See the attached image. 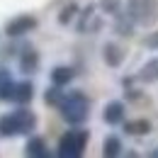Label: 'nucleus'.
Segmentation results:
<instances>
[{
	"mask_svg": "<svg viewBox=\"0 0 158 158\" xmlns=\"http://www.w3.org/2000/svg\"><path fill=\"white\" fill-rule=\"evenodd\" d=\"M37 127V114L29 110H15L7 114H0V136H20V134H32Z\"/></svg>",
	"mask_w": 158,
	"mask_h": 158,
	"instance_id": "nucleus-1",
	"label": "nucleus"
},
{
	"mask_svg": "<svg viewBox=\"0 0 158 158\" xmlns=\"http://www.w3.org/2000/svg\"><path fill=\"white\" fill-rule=\"evenodd\" d=\"M61 110V117L66 119L68 124H83L85 119L90 117V100L85 98L80 90H73V93H68L66 98H63V102L59 105Z\"/></svg>",
	"mask_w": 158,
	"mask_h": 158,
	"instance_id": "nucleus-2",
	"label": "nucleus"
},
{
	"mask_svg": "<svg viewBox=\"0 0 158 158\" xmlns=\"http://www.w3.org/2000/svg\"><path fill=\"white\" fill-rule=\"evenodd\" d=\"M127 15L139 27H153L158 22V2L156 0H127Z\"/></svg>",
	"mask_w": 158,
	"mask_h": 158,
	"instance_id": "nucleus-3",
	"label": "nucleus"
},
{
	"mask_svg": "<svg viewBox=\"0 0 158 158\" xmlns=\"http://www.w3.org/2000/svg\"><path fill=\"white\" fill-rule=\"evenodd\" d=\"M88 143V131L85 129H71L59 139V156L61 158H80Z\"/></svg>",
	"mask_w": 158,
	"mask_h": 158,
	"instance_id": "nucleus-4",
	"label": "nucleus"
},
{
	"mask_svg": "<svg viewBox=\"0 0 158 158\" xmlns=\"http://www.w3.org/2000/svg\"><path fill=\"white\" fill-rule=\"evenodd\" d=\"M37 24H39L37 17H32V15H20V17H15V20H10L5 24V32H7V37H22V34L37 29Z\"/></svg>",
	"mask_w": 158,
	"mask_h": 158,
	"instance_id": "nucleus-5",
	"label": "nucleus"
},
{
	"mask_svg": "<svg viewBox=\"0 0 158 158\" xmlns=\"http://www.w3.org/2000/svg\"><path fill=\"white\" fill-rule=\"evenodd\" d=\"M124 114H127V107H124V102H119V100H112V102H107L105 105V110H102V119L107 122V124H122L124 122Z\"/></svg>",
	"mask_w": 158,
	"mask_h": 158,
	"instance_id": "nucleus-6",
	"label": "nucleus"
},
{
	"mask_svg": "<svg viewBox=\"0 0 158 158\" xmlns=\"http://www.w3.org/2000/svg\"><path fill=\"white\" fill-rule=\"evenodd\" d=\"M102 59L107 66H112V68H119L122 66V61H124V49L114 44V41H107L105 46H102Z\"/></svg>",
	"mask_w": 158,
	"mask_h": 158,
	"instance_id": "nucleus-7",
	"label": "nucleus"
},
{
	"mask_svg": "<svg viewBox=\"0 0 158 158\" xmlns=\"http://www.w3.org/2000/svg\"><path fill=\"white\" fill-rule=\"evenodd\" d=\"M24 153L32 158H49L51 153H49V148H46V141L41 136H29V141H27V146H24Z\"/></svg>",
	"mask_w": 158,
	"mask_h": 158,
	"instance_id": "nucleus-8",
	"label": "nucleus"
},
{
	"mask_svg": "<svg viewBox=\"0 0 158 158\" xmlns=\"http://www.w3.org/2000/svg\"><path fill=\"white\" fill-rule=\"evenodd\" d=\"M136 78L141 80V83H158V56L148 59L141 68H139Z\"/></svg>",
	"mask_w": 158,
	"mask_h": 158,
	"instance_id": "nucleus-9",
	"label": "nucleus"
},
{
	"mask_svg": "<svg viewBox=\"0 0 158 158\" xmlns=\"http://www.w3.org/2000/svg\"><path fill=\"white\" fill-rule=\"evenodd\" d=\"M32 98H34V88H32V83H15L12 95H10L12 102H17V105H27V102H32Z\"/></svg>",
	"mask_w": 158,
	"mask_h": 158,
	"instance_id": "nucleus-10",
	"label": "nucleus"
},
{
	"mask_svg": "<svg viewBox=\"0 0 158 158\" xmlns=\"http://www.w3.org/2000/svg\"><path fill=\"white\" fill-rule=\"evenodd\" d=\"M85 29H88V32H98L100 29V20L95 17V7H93V5H88V7L83 10V17H80V24H78L80 34H85Z\"/></svg>",
	"mask_w": 158,
	"mask_h": 158,
	"instance_id": "nucleus-11",
	"label": "nucleus"
},
{
	"mask_svg": "<svg viewBox=\"0 0 158 158\" xmlns=\"http://www.w3.org/2000/svg\"><path fill=\"white\" fill-rule=\"evenodd\" d=\"M39 68V54L34 49H24V54L20 56V71L22 73H37Z\"/></svg>",
	"mask_w": 158,
	"mask_h": 158,
	"instance_id": "nucleus-12",
	"label": "nucleus"
},
{
	"mask_svg": "<svg viewBox=\"0 0 158 158\" xmlns=\"http://www.w3.org/2000/svg\"><path fill=\"white\" fill-rule=\"evenodd\" d=\"M134 24H136V22L131 20L127 12H122V15L114 17V32H117L119 37H131V34H134Z\"/></svg>",
	"mask_w": 158,
	"mask_h": 158,
	"instance_id": "nucleus-13",
	"label": "nucleus"
},
{
	"mask_svg": "<svg viewBox=\"0 0 158 158\" xmlns=\"http://www.w3.org/2000/svg\"><path fill=\"white\" fill-rule=\"evenodd\" d=\"M124 131L131 136H146L151 131V122L148 119H134V122H124Z\"/></svg>",
	"mask_w": 158,
	"mask_h": 158,
	"instance_id": "nucleus-14",
	"label": "nucleus"
},
{
	"mask_svg": "<svg viewBox=\"0 0 158 158\" xmlns=\"http://www.w3.org/2000/svg\"><path fill=\"white\" fill-rule=\"evenodd\" d=\"M119 153H122V139L114 136V134L105 136V141H102V156H107V158H117Z\"/></svg>",
	"mask_w": 158,
	"mask_h": 158,
	"instance_id": "nucleus-15",
	"label": "nucleus"
},
{
	"mask_svg": "<svg viewBox=\"0 0 158 158\" xmlns=\"http://www.w3.org/2000/svg\"><path fill=\"white\" fill-rule=\"evenodd\" d=\"M73 80V68H68V66H56L54 71H51V83H56V85H68Z\"/></svg>",
	"mask_w": 158,
	"mask_h": 158,
	"instance_id": "nucleus-16",
	"label": "nucleus"
},
{
	"mask_svg": "<svg viewBox=\"0 0 158 158\" xmlns=\"http://www.w3.org/2000/svg\"><path fill=\"white\" fill-rule=\"evenodd\" d=\"M12 88H15V80H12V76H10V71L0 68V100H10Z\"/></svg>",
	"mask_w": 158,
	"mask_h": 158,
	"instance_id": "nucleus-17",
	"label": "nucleus"
},
{
	"mask_svg": "<svg viewBox=\"0 0 158 158\" xmlns=\"http://www.w3.org/2000/svg\"><path fill=\"white\" fill-rule=\"evenodd\" d=\"M63 98H66V93L61 90V85H51L46 93H44V100H46V105H54V107H59L61 102H63Z\"/></svg>",
	"mask_w": 158,
	"mask_h": 158,
	"instance_id": "nucleus-18",
	"label": "nucleus"
},
{
	"mask_svg": "<svg viewBox=\"0 0 158 158\" xmlns=\"http://www.w3.org/2000/svg\"><path fill=\"white\" fill-rule=\"evenodd\" d=\"M100 7H102L107 15H112V17L122 15V5H119V0H100Z\"/></svg>",
	"mask_w": 158,
	"mask_h": 158,
	"instance_id": "nucleus-19",
	"label": "nucleus"
},
{
	"mask_svg": "<svg viewBox=\"0 0 158 158\" xmlns=\"http://www.w3.org/2000/svg\"><path fill=\"white\" fill-rule=\"evenodd\" d=\"M76 12H78V7H76L73 2H71V5H66V7L59 12V24H68V22L76 17Z\"/></svg>",
	"mask_w": 158,
	"mask_h": 158,
	"instance_id": "nucleus-20",
	"label": "nucleus"
},
{
	"mask_svg": "<svg viewBox=\"0 0 158 158\" xmlns=\"http://www.w3.org/2000/svg\"><path fill=\"white\" fill-rule=\"evenodd\" d=\"M143 46H146V49H153V51H158V32H153L151 37H146V39H143Z\"/></svg>",
	"mask_w": 158,
	"mask_h": 158,
	"instance_id": "nucleus-21",
	"label": "nucleus"
},
{
	"mask_svg": "<svg viewBox=\"0 0 158 158\" xmlns=\"http://www.w3.org/2000/svg\"><path fill=\"white\" fill-rule=\"evenodd\" d=\"M148 156H153V158H158V146H153V151L148 153Z\"/></svg>",
	"mask_w": 158,
	"mask_h": 158,
	"instance_id": "nucleus-22",
	"label": "nucleus"
}]
</instances>
